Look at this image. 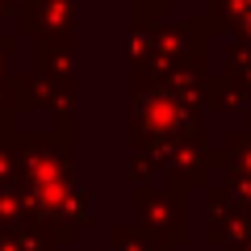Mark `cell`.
<instances>
[{"mask_svg": "<svg viewBox=\"0 0 251 251\" xmlns=\"http://www.w3.org/2000/svg\"><path fill=\"white\" fill-rule=\"evenodd\" d=\"M243 17H247V25H251V0H243Z\"/></svg>", "mask_w": 251, "mask_h": 251, "instance_id": "cell-1", "label": "cell"}]
</instances>
